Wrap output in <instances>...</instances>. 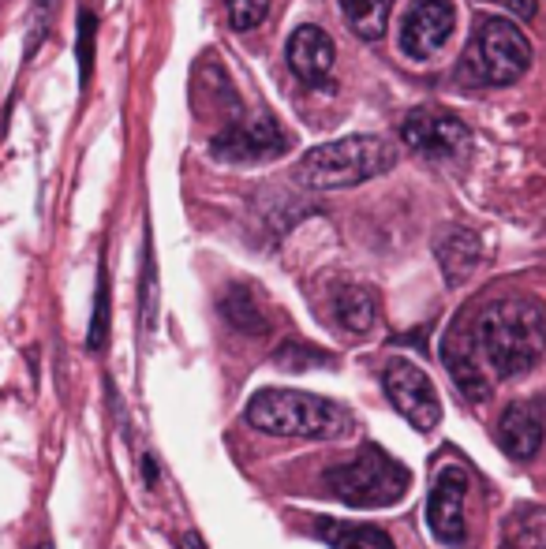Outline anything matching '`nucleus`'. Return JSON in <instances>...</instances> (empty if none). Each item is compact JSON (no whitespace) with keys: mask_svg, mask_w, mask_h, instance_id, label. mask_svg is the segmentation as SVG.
Segmentation results:
<instances>
[{"mask_svg":"<svg viewBox=\"0 0 546 549\" xmlns=\"http://www.w3.org/2000/svg\"><path fill=\"white\" fill-rule=\"evenodd\" d=\"M393 161H397L393 142L378 135H348V139H333L307 150L296 165V180L315 191H337V187H356L382 176L393 169Z\"/></svg>","mask_w":546,"mask_h":549,"instance_id":"nucleus-3","label":"nucleus"},{"mask_svg":"<svg viewBox=\"0 0 546 549\" xmlns=\"http://www.w3.org/2000/svg\"><path fill=\"white\" fill-rule=\"evenodd\" d=\"M244 423L259 434L296 437V441H341L356 430L348 408L300 389H259L247 400Z\"/></svg>","mask_w":546,"mask_h":549,"instance_id":"nucleus-2","label":"nucleus"},{"mask_svg":"<svg viewBox=\"0 0 546 549\" xmlns=\"http://www.w3.org/2000/svg\"><path fill=\"white\" fill-rule=\"evenodd\" d=\"M34 549H53V546H49V542H38V546H34Z\"/></svg>","mask_w":546,"mask_h":549,"instance_id":"nucleus-29","label":"nucleus"},{"mask_svg":"<svg viewBox=\"0 0 546 549\" xmlns=\"http://www.w3.org/2000/svg\"><path fill=\"white\" fill-rule=\"evenodd\" d=\"M464 325L483 370L498 381L528 374L546 348V310L535 299H494Z\"/></svg>","mask_w":546,"mask_h":549,"instance_id":"nucleus-1","label":"nucleus"},{"mask_svg":"<svg viewBox=\"0 0 546 549\" xmlns=\"http://www.w3.org/2000/svg\"><path fill=\"white\" fill-rule=\"evenodd\" d=\"M494 441H498V449H502L509 460H517V464L532 460L546 441V404L543 400H539V396L513 400V404L502 411L498 426H494Z\"/></svg>","mask_w":546,"mask_h":549,"instance_id":"nucleus-9","label":"nucleus"},{"mask_svg":"<svg viewBox=\"0 0 546 549\" xmlns=\"http://www.w3.org/2000/svg\"><path fill=\"white\" fill-rule=\"evenodd\" d=\"M412 486V475L382 445H363L352 460L322 471V490L348 508H389Z\"/></svg>","mask_w":546,"mask_h":549,"instance_id":"nucleus-4","label":"nucleus"},{"mask_svg":"<svg viewBox=\"0 0 546 549\" xmlns=\"http://www.w3.org/2000/svg\"><path fill=\"white\" fill-rule=\"evenodd\" d=\"M333 310H337L341 329L356 333V337L371 333L374 325H378V296H374L371 288H363V284H348V288H341L337 299H333Z\"/></svg>","mask_w":546,"mask_h":549,"instance_id":"nucleus-18","label":"nucleus"},{"mask_svg":"<svg viewBox=\"0 0 546 549\" xmlns=\"http://www.w3.org/2000/svg\"><path fill=\"white\" fill-rule=\"evenodd\" d=\"M94 38H98V19L90 8H79V38H75V57H79V86L87 90L94 75Z\"/></svg>","mask_w":546,"mask_h":549,"instance_id":"nucleus-23","label":"nucleus"},{"mask_svg":"<svg viewBox=\"0 0 546 549\" xmlns=\"http://www.w3.org/2000/svg\"><path fill=\"white\" fill-rule=\"evenodd\" d=\"M382 389H386L389 404L397 408L401 419H408V426H416L419 434H431L442 423V400L434 381L408 359H389L382 366Z\"/></svg>","mask_w":546,"mask_h":549,"instance_id":"nucleus-6","label":"nucleus"},{"mask_svg":"<svg viewBox=\"0 0 546 549\" xmlns=\"http://www.w3.org/2000/svg\"><path fill=\"white\" fill-rule=\"evenodd\" d=\"M315 535L322 538V546L330 549H397L393 538L374 527V523H356V520H337V516H318Z\"/></svg>","mask_w":546,"mask_h":549,"instance_id":"nucleus-15","label":"nucleus"},{"mask_svg":"<svg viewBox=\"0 0 546 549\" xmlns=\"http://www.w3.org/2000/svg\"><path fill=\"white\" fill-rule=\"evenodd\" d=\"M434 258H438L449 288H457L475 273L479 258H483V247H479V236L472 228H446L434 243Z\"/></svg>","mask_w":546,"mask_h":549,"instance_id":"nucleus-14","label":"nucleus"},{"mask_svg":"<svg viewBox=\"0 0 546 549\" xmlns=\"http://www.w3.org/2000/svg\"><path fill=\"white\" fill-rule=\"evenodd\" d=\"M502 549H546V508L513 505L502 520Z\"/></svg>","mask_w":546,"mask_h":549,"instance_id":"nucleus-17","label":"nucleus"},{"mask_svg":"<svg viewBox=\"0 0 546 549\" xmlns=\"http://www.w3.org/2000/svg\"><path fill=\"white\" fill-rule=\"evenodd\" d=\"M232 30H255L270 12V0H225Z\"/></svg>","mask_w":546,"mask_h":549,"instance_id":"nucleus-25","label":"nucleus"},{"mask_svg":"<svg viewBox=\"0 0 546 549\" xmlns=\"http://www.w3.org/2000/svg\"><path fill=\"white\" fill-rule=\"evenodd\" d=\"M442 363H446L449 378L453 385L460 389V396H468L472 404L479 400H487L490 396V374L483 370L479 363V355L472 348V337H468V325L464 322H453L449 325V333L442 337Z\"/></svg>","mask_w":546,"mask_h":549,"instance_id":"nucleus-12","label":"nucleus"},{"mask_svg":"<svg viewBox=\"0 0 546 549\" xmlns=\"http://www.w3.org/2000/svg\"><path fill=\"white\" fill-rule=\"evenodd\" d=\"M494 4L509 8V12L520 15V19H532V15H535V0H494Z\"/></svg>","mask_w":546,"mask_h":549,"instance_id":"nucleus-26","label":"nucleus"},{"mask_svg":"<svg viewBox=\"0 0 546 549\" xmlns=\"http://www.w3.org/2000/svg\"><path fill=\"white\" fill-rule=\"evenodd\" d=\"M285 57H288V68L296 71L303 83H318V79L333 68L337 49H333L330 34L322 27H300L292 30V38H288L285 45Z\"/></svg>","mask_w":546,"mask_h":549,"instance_id":"nucleus-13","label":"nucleus"},{"mask_svg":"<svg viewBox=\"0 0 546 549\" xmlns=\"http://www.w3.org/2000/svg\"><path fill=\"white\" fill-rule=\"evenodd\" d=\"M532 64V42L509 19H483L468 45V71L479 83H517Z\"/></svg>","mask_w":546,"mask_h":549,"instance_id":"nucleus-5","label":"nucleus"},{"mask_svg":"<svg viewBox=\"0 0 546 549\" xmlns=\"http://www.w3.org/2000/svg\"><path fill=\"white\" fill-rule=\"evenodd\" d=\"M393 4L397 0H341V12H345L348 27L356 30L363 42H378L386 34Z\"/></svg>","mask_w":546,"mask_h":549,"instance_id":"nucleus-19","label":"nucleus"},{"mask_svg":"<svg viewBox=\"0 0 546 549\" xmlns=\"http://www.w3.org/2000/svg\"><path fill=\"white\" fill-rule=\"evenodd\" d=\"M273 363L281 366V370H311V366H330L333 355L322 352V348H315V344H303V340H285L281 348H277V355H273Z\"/></svg>","mask_w":546,"mask_h":549,"instance_id":"nucleus-21","label":"nucleus"},{"mask_svg":"<svg viewBox=\"0 0 546 549\" xmlns=\"http://www.w3.org/2000/svg\"><path fill=\"white\" fill-rule=\"evenodd\" d=\"M143 482H146V490H158V464H154L150 452L143 456Z\"/></svg>","mask_w":546,"mask_h":549,"instance_id":"nucleus-27","label":"nucleus"},{"mask_svg":"<svg viewBox=\"0 0 546 549\" xmlns=\"http://www.w3.org/2000/svg\"><path fill=\"white\" fill-rule=\"evenodd\" d=\"M401 135L423 157H453L468 146V127L442 109H416L404 120Z\"/></svg>","mask_w":546,"mask_h":549,"instance_id":"nucleus-11","label":"nucleus"},{"mask_svg":"<svg viewBox=\"0 0 546 549\" xmlns=\"http://www.w3.org/2000/svg\"><path fill=\"white\" fill-rule=\"evenodd\" d=\"M221 307V318L236 329V333H247V337H262L270 329V318H266V307L259 303L255 288L251 284H229L225 296L217 299Z\"/></svg>","mask_w":546,"mask_h":549,"instance_id":"nucleus-16","label":"nucleus"},{"mask_svg":"<svg viewBox=\"0 0 546 549\" xmlns=\"http://www.w3.org/2000/svg\"><path fill=\"white\" fill-rule=\"evenodd\" d=\"M288 135L273 124L270 116H259L251 124H232L214 139L217 161H270V157L285 154Z\"/></svg>","mask_w":546,"mask_h":549,"instance_id":"nucleus-10","label":"nucleus"},{"mask_svg":"<svg viewBox=\"0 0 546 549\" xmlns=\"http://www.w3.org/2000/svg\"><path fill=\"white\" fill-rule=\"evenodd\" d=\"M453 27H457L453 0H416L401 23V53H408L412 60L434 57L449 42Z\"/></svg>","mask_w":546,"mask_h":549,"instance_id":"nucleus-8","label":"nucleus"},{"mask_svg":"<svg viewBox=\"0 0 546 549\" xmlns=\"http://www.w3.org/2000/svg\"><path fill=\"white\" fill-rule=\"evenodd\" d=\"M53 15H57V0H34V4H30L27 38H23V60L34 57V53H38V45H42L45 38H49Z\"/></svg>","mask_w":546,"mask_h":549,"instance_id":"nucleus-24","label":"nucleus"},{"mask_svg":"<svg viewBox=\"0 0 546 549\" xmlns=\"http://www.w3.org/2000/svg\"><path fill=\"white\" fill-rule=\"evenodd\" d=\"M105 344H109V269H105V262H101L98 288H94V310H90L87 348L98 355V352H105Z\"/></svg>","mask_w":546,"mask_h":549,"instance_id":"nucleus-20","label":"nucleus"},{"mask_svg":"<svg viewBox=\"0 0 546 549\" xmlns=\"http://www.w3.org/2000/svg\"><path fill=\"white\" fill-rule=\"evenodd\" d=\"M139 314H143V329L150 333L158 322V273H154V247L150 236L143 243V281H139Z\"/></svg>","mask_w":546,"mask_h":549,"instance_id":"nucleus-22","label":"nucleus"},{"mask_svg":"<svg viewBox=\"0 0 546 549\" xmlns=\"http://www.w3.org/2000/svg\"><path fill=\"white\" fill-rule=\"evenodd\" d=\"M464 501H468V471L460 464L438 467L431 497H427V531L449 549H460L468 542Z\"/></svg>","mask_w":546,"mask_h":549,"instance_id":"nucleus-7","label":"nucleus"},{"mask_svg":"<svg viewBox=\"0 0 546 549\" xmlns=\"http://www.w3.org/2000/svg\"><path fill=\"white\" fill-rule=\"evenodd\" d=\"M180 549H206V546H202L199 535H184V538H180Z\"/></svg>","mask_w":546,"mask_h":549,"instance_id":"nucleus-28","label":"nucleus"}]
</instances>
